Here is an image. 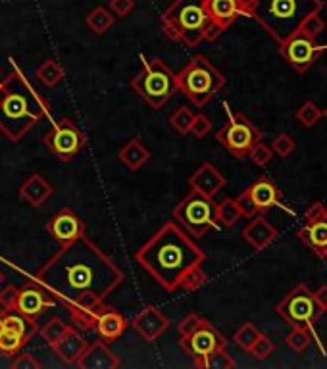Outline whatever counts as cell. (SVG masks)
I'll list each match as a JSON object with an SVG mask.
<instances>
[{
  "instance_id": "obj_1",
  "label": "cell",
  "mask_w": 327,
  "mask_h": 369,
  "mask_svg": "<svg viewBox=\"0 0 327 369\" xmlns=\"http://www.w3.org/2000/svg\"><path fill=\"white\" fill-rule=\"evenodd\" d=\"M33 279L65 306L85 292L106 298L124 283V272L83 235L62 245Z\"/></svg>"
},
{
  "instance_id": "obj_2",
  "label": "cell",
  "mask_w": 327,
  "mask_h": 369,
  "mask_svg": "<svg viewBox=\"0 0 327 369\" xmlns=\"http://www.w3.org/2000/svg\"><path fill=\"white\" fill-rule=\"evenodd\" d=\"M137 264L166 291H176L191 267L200 266L206 254L176 221L164 223L135 254Z\"/></svg>"
},
{
  "instance_id": "obj_3",
  "label": "cell",
  "mask_w": 327,
  "mask_h": 369,
  "mask_svg": "<svg viewBox=\"0 0 327 369\" xmlns=\"http://www.w3.org/2000/svg\"><path fill=\"white\" fill-rule=\"evenodd\" d=\"M0 83V133L10 143H20L43 117H50V104L35 91L18 65Z\"/></svg>"
},
{
  "instance_id": "obj_4",
  "label": "cell",
  "mask_w": 327,
  "mask_h": 369,
  "mask_svg": "<svg viewBox=\"0 0 327 369\" xmlns=\"http://www.w3.org/2000/svg\"><path fill=\"white\" fill-rule=\"evenodd\" d=\"M321 10L323 0H247L245 16L252 18L277 45H283L308 16Z\"/></svg>"
},
{
  "instance_id": "obj_5",
  "label": "cell",
  "mask_w": 327,
  "mask_h": 369,
  "mask_svg": "<svg viewBox=\"0 0 327 369\" xmlns=\"http://www.w3.org/2000/svg\"><path fill=\"white\" fill-rule=\"evenodd\" d=\"M162 29L166 37L185 46H196L203 41H216L222 31L210 18L204 0H176L162 14Z\"/></svg>"
},
{
  "instance_id": "obj_6",
  "label": "cell",
  "mask_w": 327,
  "mask_h": 369,
  "mask_svg": "<svg viewBox=\"0 0 327 369\" xmlns=\"http://www.w3.org/2000/svg\"><path fill=\"white\" fill-rule=\"evenodd\" d=\"M177 75V91L181 92L191 102L203 108L222 91L227 79L216 65L210 64L206 56L196 54L187 62L183 70Z\"/></svg>"
},
{
  "instance_id": "obj_7",
  "label": "cell",
  "mask_w": 327,
  "mask_h": 369,
  "mask_svg": "<svg viewBox=\"0 0 327 369\" xmlns=\"http://www.w3.org/2000/svg\"><path fill=\"white\" fill-rule=\"evenodd\" d=\"M131 89L154 110H160L177 92V75L160 58L149 60L131 79Z\"/></svg>"
},
{
  "instance_id": "obj_8",
  "label": "cell",
  "mask_w": 327,
  "mask_h": 369,
  "mask_svg": "<svg viewBox=\"0 0 327 369\" xmlns=\"http://www.w3.org/2000/svg\"><path fill=\"white\" fill-rule=\"evenodd\" d=\"M173 220L193 237H204L210 229L218 225L216 202L196 191H191L183 200L173 208Z\"/></svg>"
},
{
  "instance_id": "obj_9",
  "label": "cell",
  "mask_w": 327,
  "mask_h": 369,
  "mask_svg": "<svg viewBox=\"0 0 327 369\" xmlns=\"http://www.w3.org/2000/svg\"><path fill=\"white\" fill-rule=\"evenodd\" d=\"M275 314L283 321H287L291 327L312 331V327L321 318L323 311L320 310V306L316 302L314 292L310 291L304 283H299L279 304L275 306Z\"/></svg>"
},
{
  "instance_id": "obj_10",
  "label": "cell",
  "mask_w": 327,
  "mask_h": 369,
  "mask_svg": "<svg viewBox=\"0 0 327 369\" xmlns=\"http://www.w3.org/2000/svg\"><path fill=\"white\" fill-rule=\"evenodd\" d=\"M216 141L222 144L223 149L229 150L235 158L241 160V158L249 154V150L258 141H262V133L245 114H241V112L233 114L231 112L227 123L218 131Z\"/></svg>"
},
{
  "instance_id": "obj_11",
  "label": "cell",
  "mask_w": 327,
  "mask_h": 369,
  "mask_svg": "<svg viewBox=\"0 0 327 369\" xmlns=\"http://www.w3.org/2000/svg\"><path fill=\"white\" fill-rule=\"evenodd\" d=\"M85 144L87 139L83 131L79 129L70 117H62L58 123H54L53 129L48 131V135L45 137L46 149L64 162L73 160Z\"/></svg>"
},
{
  "instance_id": "obj_12",
  "label": "cell",
  "mask_w": 327,
  "mask_h": 369,
  "mask_svg": "<svg viewBox=\"0 0 327 369\" xmlns=\"http://www.w3.org/2000/svg\"><path fill=\"white\" fill-rule=\"evenodd\" d=\"M323 50H327V45H318L316 39H310L301 31H296L293 37H289L283 45H279L282 58L299 73L308 72Z\"/></svg>"
},
{
  "instance_id": "obj_13",
  "label": "cell",
  "mask_w": 327,
  "mask_h": 369,
  "mask_svg": "<svg viewBox=\"0 0 327 369\" xmlns=\"http://www.w3.org/2000/svg\"><path fill=\"white\" fill-rule=\"evenodd\" d=\"M179 348L191 358H203L216 350L227 348V341L208 319L203 318L189 335L179 337Z\"/></svg>"
},
{
  "instance_id": "obj_14",
  "label": "cell",
  "mask_w": 327,
  "mask_h": 369,
  "mask_svg": "<svg viewBox=\"0 0 327 369\" xmlns=\"http://www.w3.org/2000/svg\"><path fill=\"white\" fill-rule=\"evenodd\" d=\"M306 223L299 229V240L318 254L320 258L327 256V208L321 202H314L304 214Z\"/></svg>"
},
{
  "instance_id": "obj_15",
  "label": "cell",
  "mask_w": 327,
  "mask_h": 369,
  "mask_svg": "<svg viewBox=\"0 0 327 369\" xmlns=\"http://www.w3.org/2000/svg\"><path fill=\"white\" fill-rule=\"evenodd\" d=\"M54 304H56V298L33 279L26 287L18 289V300H16L14 308H18L21 314H26L27 318L35 319L39 318L45 310L53 308Z\"/></svg>"
},
{
  "instance_id": "obj_16",
  "label": "cell",
  "mask_w": 327,
  "mask_h": 369,
  "mask_svg": "<svg viewBox=\"0 0 327 369\" xmlns=\"http://www.w3.org/2000/svg\"><path fill=\"white\" fill-rule=\"evenodd\" d=\"M46 233L60 245H68V242H73L85 235V223L73 210L64 208L48 220Z\"/></svg>"
},
{
  "instance_id": "obj_17",
  "label": "cell",
  "mask_w": 327,
  "mask_h": 369,
  "mask_svg": "<svg viewBox=\"0 0 327 369\" xmlns=\"http://www.w3.org/2000/svg\"><path fill=\"white\" fill-rule=\"evenodd\" d=\"M131 327L137 331L139 337L151 344L170 327V319L166 318L156 306H144L143 310L131 319Z\"/></svg>"
},
{
  "instance_id": "obj_18",
  "label": "cell",
  "mask_w": 327,
  "mask_h": 369,
  "mask_svg": "<svg viewBox=\"0 0 327 369\" xmlns=\"http://www.w3.org/2000/svg\"><path fill=\"white\" fill-rule=\"evenodd\" d=\"M204 4L212 21L222 33L245 16L247 10V0H204Z\"/></svg>"
},
{
  "instance_id": "obj_19",
  "label": "cell",
  "mask_w": 327,
  "mask_h": 369,
  "mask_svg": "<svg viewBox=\"0 0 327 369\" xmlns=\"http://www.w3.org/2000/svg\"><path fill=\"white\" fill-rule=\"evenodd\" d=\"M189 187L193 191H196V193H200V195L214 198L225 187V177H223L222 171L216 166H212L210 162H204L189 177Z\"/></svg>"
},
{
  "instance_id": "obj_20",
  "label": "cell",
  "mask_w": 327,
  "mask_h": 369,
  "mask_svg": "<svg viewBox=\"0 0 327 369\" xmlns=\"http://www.w3.org/2000/svg\"><path fill=\"white\" fill-rule=\"evenodd\" d=\"M75 365L79 369H116L119 368V360L106 346V343L95 341V343L87 344V348L83 350V354L79 356Z\"/></svg>"
},
{
  "instance_id": "obj_21",
  "label": "cell",
  "mask_w": 327,
  "mask_h": 369,
  "mask_svg": "<svg viewBox=\"0 0 327 369\" xmlns=\"http://www.w3.org/2000/svg\"><path fill=\"white\" fill-rule=\"evenodd\" d=\"M277 229L269 223L264 215H254L249 225L242 229V239L247 240L254 250H264L268 248L275 239H277Z\"/></svg>"
},
{
  "instance_id": "obj_22",
  "label": "cell",
  "mask_w": 327,
  "mask_h": 369,
  "mask_svg": "<svg viewBox=\"0 0 327 369\" xmlns=\"http://www.w3.org/2000/svg\"><path fill=\"white\" fill-rule=\"evenodd\" d=\"M249 193L250 196H252V200H254L256 208H258L260 214L274 206L285 208V210H287V206L282 202V191H279V187H277L274 181H269L268 177L256 179L249 187Z\"/></svg>"
},
{
  "instance_id": "obj_23",
  "label": "cell",
  "mask_w": 327,
  "mask_h": 369,
  "mask_svg": "<svg viewBox=\"0 0 327 369\" xmlns=\"http://www.w3.org/2000/svg\"><path fill=\"white\" fill-rule=\"evenodd\" d=\"M87 341L81 335H79V331L75 327H70V329L65 331L62 338H60L58 343H54L50 348L54 350V354L62 360L64 363L68 365H72L79 360V356L83 354V350L87 348Z\"/></svg>"
},
{
  "instance_id": "obj_24",
  "label": "cell",
  "mask_w": 327,
  "mask_h": 369,
  "mask_svg": "<svg viewBox=\"0 0 327 369\" xmlns=\"http://www.w3.org/2000/svg\"><path fill=\"white\" fill-rule=\"evenodd\" d=\"M0 327L16 331V333H20L29 341L39 333V327L35 323V319L27 318L26 314H21L18 308H2L0 310Z\"/></svg>"
},
{
  "instance_id": "obj_25",
  "label": "cell",
  "mask_w": 327,
  "mask_h": 369,
  "mask_svg": "<svg viewBox=\"0 0 327 369\" xmlns=\"http://www.w3.org/2000/svg\"><path fill=\"white\" fill-rule=\"evenodd\" d=\"M53 185L46 181L45 177H41L39 173H33L31 177H27V181L20 187V196L29 206H43L53 196Z\"/></svg>"
},
{
  "instance_id": "obj_26",
  "label": "cell",
  "mask_w": 327,
  "mask_h": 369,
  "mask_svg": "<svg viewBox=\"0 0 327 369\" xmlns=\"http://www.w3.org/2000/svg\"><path fill=\"white\" fill-rule=\"evenodd\" d=\"M127 327H129L127 319H125L119 311L114 310V308H106V310L98 316L97 325H95L98 335L104 338V341H108V343L122 337Z\"/></svg>"
},
{
  "instance_id": "obj_27",
  "label": "cell",
  "mask_w": 327,
  "mask_h": 369,
  "mask_svg": "<svg viewBox=\"0 0 327 369\" xmlns=\"http://www.w3.org/2000/svg\"><path fill=\"white\" fill-rule=\"evenodd\" d=\"M118 158L125 168L131 169V171H137V169H141L144 164L149 162L151 152H149V149L139 139H131L129 143L119 150Z\"/></svg>"
},
{
  "instance_id": "obj_28",
  "label": "cell",
  "mask_w": 327,
  "mask_h": 369,
  "mask_svg": "<svg viewBox=\"0 0 327 369\" xmlns=\"http://www.w3.org/2000/svg\"><path fill=\"white\" fill-rule=\"evenodd\" d=\"M193 365L198 369H233L235 368V360L229 356L227 350H216L208 356L193 358Z\"/></svg>"
},
{
  "instance_id": "obj_29",
  "label": "cell",
  "mask_w": 327,
  "mask_h": 369,
  "mask_svg": "<svg viewBox=\"0 0 327 369\" xmlns=\"http://www.w3.org/2000/svg\"><path fill=\"white\" fill-rule=\"evenodd\" d=\"M64 77H65L64 68L53 58L45 60V62L37 68V79H39L41 83L45 85V87H48V89L56 87V85H58Z\"/></svg>"
},
{
  "instance_id": "obj_30",
  "label": "cell",
  "mask_w": 327,
  "mask_h": 369,
  "mask_svg": "<svg viewBox=\"0 0 327 369\" xmlns=\"http://www.w3.org/2000/svg\"><path fill=\"white\" fill-rule=\"evenodd\" d=\"M29 343V338H26L20 333L10 329H2L0 327V352L6 354V356H16L21 348Z\"/></svg>"
},
{
  "instance_id": "obj_31",
  "label": "cell",
  "mask_w": 327,
  "mask_h": 369,
  "mask_svg": "<svg viewBox=\"0 0 327 369\" xmlns=\"http://www.w3.org/2000/svg\"><path fill=\"white\" fill-rule=\"evenodd\" d=\"M87 26L95 35H104L112 26H114V16L106 8L97 6L87 16Z\"/></svg>"
},
{
  "instance_id": "obj_32",
  "label": "cell",
  "mask_w": 327,
  "mask_h": 369,
  "mask_svg": "<svg viewBox=\"0 0 327 369\" xmlns=\"http://www.w3.org/2000/svg\"><path fill=\"white\" fill-rule=\"evenodd\" d=\"M241 218V210H239V206H237V202L233 198H225L220 204H216V220L220 225L233 227Z\"/></svg>"
},
{
  "instance_id": "obj_33",
  "label": "cell",
  "mask_w": 327,
  "mask_h": 369,
  "mask_svg": "<svg viewBox=\"0 0 327 369\" xmlns=\"http://www.w3.org/2000/svg\"><path fill=\"white\" fill-rule=\"evenodd\" d=\"M65 310L70 314V318L81 331H92L97 325L98 311L87 310V308H79V306H65Z\"/></svg>"
},
{
  "instance_id": "obj_34",
  "label": "cell",
  "mask_w": 327,
  "mask_h": 369,
  "mask_svg": "<svg viewBox=\"0 0 327 369\" xmlns=\"http://www.w3.org/2000/svg\"><path fill=\"white\" fill-rule=\"evenodd\" d=\"M72 325H68L64 321V319L60 318H53L48 323H45L43 327L39 329L41 337H43V341H45L48 346H53L54 343H58L60 338H62V335H64L65 331L70 329Z\"/></svg>"
},
{
  "instance_id": "obj_35",
  "label": "cell",
  "mask_w": 327,
  "mask_h": 369,
  "mask_svg": "<svg viewBox=\"0 0 327 369\" xmlns=\"http://www.w3.org/2000/svg\"><path fill=\"white\" fill-rule=\"evenodd\" d=\"M258 335H260V329H258L254 323L247 321V323H242L241 327L235 331V335H233V343H235L239 348L245 350V352H249L250 346H252L256 338H258Z\"/></svg>"
},
{
  "instance_id": "obj_36",
  "label": "cell",
  "mask_w": 327,
  "mask_h": 369,
  "mask_svg": "<svg viewBox=\"0 0 327 369\" xmlns=\"http://www.w3.org/2000/svg\"><path fill=\"white\" fill-rule=\"evenodd\" d=\"M310 343H312V335H310V331L301 329V327H293L291 333L285 337V344H287L291 350H294V352H299V354L306 352Z\"/></svg>"
},
{
  "instance_id": "obj_37",
  "label": "cell",
  "mask_w": 327,
  "mask_h": 369,
  "mask_svg": "<svg viewBox=\"0 0 327 369\" xmlns=\"http://www.w3.org/2000/svg\"><path fill=\"white\" fill-rule=\"evenodd\" d=\"M321 117H323V110H321L318 104L312 102V100L304 102L301 108L296 110V119H299L304 127H314Z\"/></svg>"
},
{
  "instance_id": "obj_38",
  "label": "cell",
  "mask_w": 327,
  "mask_h": 369,
  "mask_svg": "<svg viewBox=\"0 0 327 369\" xmlns=\"http://www.w3.org/2000/svg\"><path fill=\"white\" fill-rule=\"evenodd\" d=\"M195 119V114L187 108V106H181V108H177L173 114L170 116V125L177 133H181V135H187L191 131V123Z\"/></svg>"
},
{
  "instance_id": "obj_39",
  "label": "cell",
  "mask_w": 327,
  "mask_h": 369,
  "mask_svg": "<svg viewBox=\"0 0 327 369\" xmlns=\"http://www.w3.org/2000/svg\"><path fill=\"white\" fill-rule=\"evenodd\" d=\"M274 352H275L274 341H272L269 337H266V335H262V333L258 335V338H256L254 344H252L249 350L250 356L256 358V360H260V362L262 360H268Z\"/></svg>"
},
{
  "instance_id": "obj_40",
  "label": "cell",
  "mask_w": 327,
  "mask_h": 369,
  "mask_svg": "<svg viewBox=\"0 0 327 369\" xmlns=\"http://www.w3.org/2000/svg\"><path fill=\"white\" fill-rule=\"evenodd\" d=\"M206 281H208L206 273L200 269V266H195V267H191L189 272L185 273L183 277H181V281H179V287L185 289V291H196V289H200Z\"/></svg>"
},
{
  "instance_id": "obj_41",
  "label": "cell",
  "mask_w": 327,
  "mask_h": 369,
  "mask_svg": "<svg viewBox=\"0 0 327 369\" xmlns=\"http://www.w3.org/2000/svg\"><path fill=\"white\" fill-rule=\"evenodd\" d=\"M299 31L302 35H306L310 39H318L321 33L326 31V21L321 20L320 14H312V16H308L306 20L302 21V26L299 27Z\"/></svg>"
},
{
  "instance_id": "obj_42",
  "label": "cell",
  "mask_w": 327,
  "mask_h": 369,
  "mask_svg": "<svg viewBox=\"0 0 327 369\" xmlns=\"http://www.w3.org/2000/svg\"><path fill=\"white\" fill-rule=\"evenodd\" d=\"M272 150H274V154L282 156V158H289L296 150V141L291 135H287V133H279L274 139V143H272Z\"/></svg>"
},
{
  "instance_id": "obj_43",
  "label": "cell",
  "mask_w": 327,
  "mask_h": 369,
  "mask_svg": "<svg viewBox=\"0 0 327 369\" xmlns=\"http://www.w3.org/2000/svg\"><path fill=\"white\" fill-rule=\"evenodd\" d=\"M247 156H249L256 166L264 168V166H268V164L272 162V158H274V150L269 149V146H266L262 141H258V143L249 150V154Z\"/></svg>"
},
{
  "instance_id": "obj_44",
  "label": "cell",
  "mask_w": 327,
  "mask_h": 369,
  "mask_svg": "<svg viewBox=\"0 0 327 369\" xmlns=\"http://www.w3.org/2000/svg\"><path fill=\"white\" fill-rule=\"evenodd\" d=\"M235 202H237V206H239V210H241L242 218H254V215L260 214V212H258V208H256L254 200H252V196H250L249 188H245L241 195L237 196Z\"/></svg>"
},
{
  "instance_id": "obj_45",
  "label": "cell",
  "mask_w": 327,
  "mask_h": 369,
  "mask_svg": "<svg viewBox=\"0 0 327 369\" xmlns=\"http://www.w3.org/2000/svg\"><path fill=\"white\" fill-rule=\"evenodd\" d=\"M212 129V122H210V117H206L204 114H195V119L191 123V131L196 139H203L206 137Z\"/></svg>"
},
{
  "instance_id": "obj_46",
  "label": "cell",
  "mask_w": 327,
  "mask_h": 369,
  "mask_svg": "<svg viewBox=\"0 0 327 369\" xmlns=\"http://www.w3.org/2000/svg\"><path fill=\"white\" fill-rule=\"evenodd\" d=\"M16 356L18 358L10 363L14 369H39L41 368V363L33 358V354H27V352H18Z\"/></svg>"
},
{
  "instance_id": "obj_47",
  "label": "cell",
  "mask_w": 327,
  "mask_h": 369,
  "mask_svg": "<svg viewBox=\"0 0 327 369\" xmlns=\"http://www.w3.org/2000/svg\"><path fill=\"white\" fill-rule=\"evenodd\" d=\"M18 300V289L14 285H4L0 289V308H14Z\"/></svg>"
},
{
  "instance_id": "obj_48",
  "label": "cell",
  "mask_w": 327,
  "mask_h": 369,
  "mask_svg": "<svg viewBox=\"0 0 327 369\" xmlns=\"http://www.w3.org/2000/svg\"><path fill=\"white\" fill-rule=\"evenodd\" d=\"M133 8H135V0H110L112 14L118 16V18L129 16Z\"/></svg>"
},
{
  "instance_id": "obj_49",
  "label": "cell",
  "mask_w": 327,
  "mask_h": 369,
  "mask_svg": "<svg viewBox=\"0 0 327 369\" xmlns=\"http://www.w3.org/2000/svg\"><path fill=\"white\" fill-rule=\"evenodd\" d=\"M200 316H196V314H189L187 318L181 319V323L177 325V329H179V337H183V335H189L191 331L195 329L196 325L200 323Z\"/></svg>"
},
{
  "instance_id": "obj_50",
  "label": "cell",
  "mask_w": 327,
  "mask_h": 369,
  "mask_svg": "<svg viewBox=\"0 0 327 369\" xmlns=\"http://www.w3.org/2000/svg\"><path fill=\"white\" fill-rule=\"evenodd\" d=\"M314 298L318 306H320V310L326 314L327 311V285H321L318 291L314 292Z\"/></svg>"
},
{
  "instance_id": "obj_51",
  "label": "cell",
  "mask_w": 327,
  "mask_h": 369,
  "mask_svg": "<svg viewBox=\"0 0 327 369\" xmlns=\"http://www.w3.org/2000/svg\"><path fill=\"white\" fill-rule=\"evenodd\" d=\"M2 279H4V275H2V273H0V283H2Z\"/></svg>"
},
{
  "instance_id": "obj_52",
  "label": "cell",
  "mask_w": 327,
  "mask_h": 369,
  "mask_svg": "<svg viewBox=\"0 0 327 369\" xmlns=\"http://www.w3.org/2000/svg\"><path fill=\"white\" fill-rule=\"evenodd\" d=\"M323 116H326V117H327V108H326V110H323Z\"/></svg>"
},
{
  "instance_id": "obj_53",
  "label": "cell",
  "mask_w": 327,
  "mask_h": 369,
  "mask_svg": "<svg viewBox=\"0 0 327 369\" xmlns=\"http://www.w3.org/2000/svg\"><path fill=\"white\" fill-rule=\"evenodd\" d=\"M0 92H2V83H0Z\"/></svg>"
},
{
  "instance_id": "obj_54",
  "label": "cell",
  "mask_w": 327,
  "mask_h": 369,
  "mask_svg": "<svg viewBox=\"0 0 327 369\" xmlns=\"http://www.w3.org/2000/svg\"><path fill=\"white\" fill-rule=\"evenodd\" d=\"M326 260H327V256H326Z\"/></svg>"
}]
</instances>
